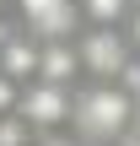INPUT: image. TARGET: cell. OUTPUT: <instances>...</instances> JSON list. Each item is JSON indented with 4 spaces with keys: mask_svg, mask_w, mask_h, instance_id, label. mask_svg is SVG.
<instances>
[{
    "mask_svg": "<svg viewBox=\"0 0 140 146\" xmlns=\"http://www.w3.org/2000/svg\"><path fill=\"white\" fill-rule=\"evenodd\" d=\"M135 125V98L124 81H81L70 98V135L81 146H113Z\"/></svg>",
    "mask_w": 140,
    "mask_h": 146,
    "instance_id": "cell-1",
    "label": "cell"
},
{
    "mask_svg": "<svg viewBox=\"0 0 140 146\" xmlns=\"http://www.w3.org/2000/svg\"><path fill=\"white\" fill-rule=\"evenodd\" d=\"M76 49H81V76L86 81H119L129 70V60H135L124 27H81Z\"/></svg>",
    "mask_w": 140,
    "mask_h": 146,
    "instance_id": "cell-2",
    "label": "cell"
},
{
    "mask_svg": "<svg viewBox=\"0 0 140 146\" xmlns=\"http://www.w3.org/2000/svg\"><path fill=\"white\" fill-rule=\"evenodd\" d=\"M11 22H16L27 38L49 43V38L81 33V5H76V0H16V5H11Z\"/></svg>",
    "mask_w": 140,
    "mask_h": 146,
    "instance_id": "cell-3",
    "label": "cell"
},
{
    "mask_svg": "<svg viewBox=\"0 0 140 146\" xmlns=\"http://www.w3.org/2000/svg\"><path fill=\"white\" fill-rule=\"evenodd\" d=\"M70 98H76V87H65V81H27L22 87V98H16V114L32 125V130H70Z\"/></svg>",
    "mask_w": 140,
    "mask_h": 146,
    "instance_id": "cell-4",
    "label": "cell"
},
{
    "mask_svg": "<svg viewBox=\"0 0 140 146\" xmlns=\"http://www.w3.org/2000/svg\"><path fill=\"white\" fill-rule=\"evenodd\" d=\"M81 5V27H124L135 0H76Z\"/></svg>",
    "mask_w": 140,
    "mask_h": 146,
    "instance_id": "cell-5",
    "label": "cell"
},
{
    "mask_svg": "<svg viewBox=\"0 0 140 146\" xmlns=\"http://www.w3.org/2000/svg\"><path fill=\"white\" fill-rule=\"evenodd\" d=\"M16 98H22V81H11V76L0 70V119H5V114H16Z\"/></svg>",
    "mask_w": 140,
    "mask_h": 146,
    "instance_id": "cell-6",
    "label": "cell"
},
{
    "mask_svg": "<svg viewBox=\"0 0 140 146\" xmlns=\"http://www.w3.org/2000/svg\"><path fill=\"white\" fill-rule=\"evenodd\" d=\"M27 146H81V141H76L70 130H38V135H32Z\"/></svg>",
    "mask_w": 140,
    "mask_h": 146,
    "instance_id": "cell-7",
    "label": "cell"
},
{
    "mask_svg": "<svg viewBox=\"0 0 140 146\" xmlns=\"http://www.w3.org/2000/svg\"><path fill=\"white\" fill-rule=\"evenodd\" d=\"M124 38H129V49L140 54V5H129V22H124Z\"/></svg>",
    "mask_w": 140,
    "mask_h": 146,
    "instance_id": "cell-8",
    "label": "cell"
},
{
    "mask_svg": "<svg viewBox=\"0 0 140 146\" xmlns=\"http://www.w3.org/2000/svg\"><path fill=\"white\" fill-rule=\"evenodd\" d=\"M11 33H16V22H11V16H0V49H5V38H11Z\"/></svg>",
    "mask_w": 140,
    "mask_h": 146,
    "instance_id": "cell-9",
    "label": "cell"
},
{
    "mask_svg": "<svg viewBox=\"0 0 140 146\" xmlns=\"http://www.w3.org/2000/svg\"><path fill=\"white\" fill-rule=\"evenodd\" d=\"M11 5H16V0H0V16H11Z\"/></svg>",
    "mask_w": 140,
    "mask_h": 146,
    "instance_id": "cell-10",
    "label": "cell"
}]
</instances>
